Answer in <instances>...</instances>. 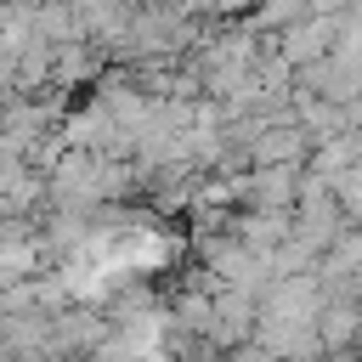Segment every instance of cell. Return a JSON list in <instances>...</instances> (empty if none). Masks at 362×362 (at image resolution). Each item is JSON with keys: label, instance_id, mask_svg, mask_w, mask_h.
<instances>
[{"label": "cell", "instance_id": "5b68a950", "mask_svg": "<svg viewBox=\"0 0 362 362\" xmlns=\"http://www.w3.org/2000/svg\"><path fill=\"white\" fill-rule=\"evenodd\" d=\"M181 328H198V334H209V300H204V294L181 300Z\"/></svg>", "mask_w": 362, "mask_h": 362}, {"label": "cell", "instance_id": "6da1fadb", "mask_svg": "<svg viewBox=\"0 0 362 362\" xmlns=\"http://www.w3.org/2000/svg\"><path fill=\"white\" fill-rule=\"evenodd\" d=\"M334 28H339V11H334V17H322V11L294 17L288 28H277V34H283L277 62H283V68H305V62H317V57L334 45Z\"/></svg>", "mask_w": 362, "mask_h": 362}, {"label": "cell", "instance_id": "3957f363", "mask_svg": "<svg viewBox=\"0 0 362 362\" xmlns=\"http://www.w3.org/2000/svg\"><path fill=\"white\" fill-rule=\"evenodd\" d=\"M294 175H300V164H260L249 181H238L243 187V198L255 204V209H288L294 204Z\"/></svg>", "mask_w": 362, "mask_h": 362}, {"label": "cell", "instance_id": "52a82bcc", "mask_svg": "<svg viewBox=\"0 0 362 362\" xmlns=\"http://www.w3.org/2000/svg\"><path fill=\"white\" fill-rule=\"evenodd\" d=\"M0 322H6V317H0Z\"/></svg>", "mask_w": 362, "mask_h": 362}, {"label": "cell", "instance_id": "277c9868", "mask_svg": "<svg viewBox=\"0 0 362 362\" xmlns=\"http://www.w3.org/2000/svg\"><path fill=\"white\" fill-rule=\"evenodd\" d=\"M294 17H305V0H260L255 6V23L260 28H288Z\"/></svg>", "mask_w": 362, "mask_h": 362}, {"label": "cell", "instance_id": "7a4b0ae2", "mask_svg": "<svg viewBox=\"0 0 362 362\" xmlns=\"http://www.w3.org/2000/svg\"><path fill=\"white\" fill-rule=\"evenodd\" d=\"M305 147H311V130L300 124H255L249 136L255 164H305Z\"/></svg>", "mask_w": 362, "mask_h": 362}, {"label": "cell", "instance_id": "8992f818", "mask_svg": "<svg viewBox=\"0 0 362 362\" xmlns=\"http://www.w3.org/2000/svg\"><path fill=\"white\" fill-rule=\"evenodd\" d=\"M6 17H11V6H6V0H0V28H6Z\"/></svg>", "mask_w": 362, "mask_h": 362}]
</instances>
